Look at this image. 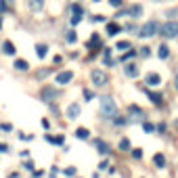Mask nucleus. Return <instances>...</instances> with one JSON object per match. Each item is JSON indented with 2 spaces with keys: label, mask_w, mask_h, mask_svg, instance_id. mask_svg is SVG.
Returning <instances> with one entry per match:
<instances>
[{
  "label": "nucleus",
  "mask_w": 178,
  "mask_h": 178,
  "mask_svg": "<svg viewBox=\"0 0 178 178\" xmlns=\"http://www.w3.org/2000/svg\"><path fill=\"white\" fill-rule=\"evenodd\" d=\"M161 38L166 40H172V38H178V21H168V23L159 25V32H157Z\"/></svg>",
  "instance_id": "obj_1"
},
{
  "label": "nucleus",
  "mask_w": 178,
  "mask_h": 178,
  "mask_svg": "<svg viewBox=\"0 0 178 178\" xmlns=\"http://www.w3.org/2000/svg\"><path fill=\"white\" fill-rule=\"evenodd\" d=\"M101 113H103L105 117H111V115L117 113V105H115V101L111 99V97H105V99L101 101Z\"/></svg>",
  "instance_id": "obj_2"
},
{
  "label": "nucleus",
  "mask_w": 178,
  "mask_h": 178,
  "mask_svg": "<svg viewBox=\"0 0 178 178\" xmlns=\"http://www.w3.org/2000/svg\"><path fill=\"white\" fill-rule=\"evenodd\" d=\"M159 32V23H157V21H147V23L141 27V38H151V36H155V34H157Z\"/></svg>",
  "instance_id": "obj_3"
},
{
  "label": "nucleus",
  "mask_w": 178,
  "mask_h": 178,
  "mask_svg": "<svg viewBox=\"0 0 178 178\" xmlns=\"http://www.w3.org/2000/svg\"><path fill=\"white\" fill-rule=\"evenodd\" d=\"M90 78H92V84H94L97 88H103V86H107V82H109V78H107V74H105L103 69H92Z\"/></svg>",
  "instance_id": "obj_4"
},
{
  "label": "nucleus",
  "mask_w": 178,
  "mask_h": 178,
  "mask_svg": "<svg viewBox=\"0 0 178 178\" xmlns=\"http://www.w3.org/2000/svg\"><path fill=\"white\" fill-rule=\"evenodd\" d=\"M80 113H82V109H80V105H78V103H71V105L67 107V111H65L67 120H76V117H80Z\"/></svg>",
  "instance_id": "obj_5"
},
{
  "label": "nucleus",
  "mask_w": 178,
  "mask_h": 178,
  "mask_svg": "<svg viewBox=\"0 0 178 178\" xmlns=\"http://www.w3.org/2000/svg\"><path fill=\"white\" fill-rule=\"evenodd\" d=\"M145 84H149V86H159V84H161V76L151 71V74L145 76Z\"/></svg>",
  "instance_id": "obj_6"
},
{
  "label": "nucleus",
  "mask_w": 178,
  "mask_h": 178,
  "mask_svg": "<svg viewBox=\"0 0 178 178\" xmlns=\"http://www.w3.org/2000/svg\"><path fill=\"white\" fill-rule=\"evenodd\" d=\"M74 80V71H61L57 76V84H69Z\"/></svg>",
  "instance_id": "obj_7"
},
{
  "label": "nucleus",
  "mask_w": 178,
  "mask_h": 178,
  "mask_svg": "<svg viewBox=\"0 0 178 178\" xmlns=\"http://www.w3.org/2000/svg\"><path fill=\"white\" fill-rule=\"evenodd\" d=\"M27 6H30V11L40 13V11L44 9V0H27Z\"/></svg>",
  "instance_id": "obj_8"
},
{
  "label": "nucleus",
  "mask_w": 178,
  "mask_h": 178,
  "mask_svg": "<svg viewBox=\"0 0 178 178\" xmlns=\"http://www.w3.org/2000/svg\"><path fill=\"white\" fill-rule=\"evenodd\" d=\"M124 74L128 76V78H136L138 76V67L134 63H130V65H126V69H124Z\"/></svg>",
  "instance_id": "obj_9"
},
{
  "label": "nucleus",
  "mask_w": 178,
  "mask_h": 178,
  "mask_svg": "<svg viewBox=\"0 0 178 178\" xmlns=\"http://www.w3.org/2000/svg\"><path fill=\"white\" fill-rule=\"evenodd\" d=\"M2 53H4V55H15V53H17V48H15V44L6 40V42L2 44Z\"/></svg>",
  "instance_id": "obj_10"
},
{
  "label": "nucleus",
  "mask_w": 178,
  "mask_h": 178,
  "mask_svg": "<svg viewBox=\"0 0 178 178\" xmlns=\"http://www.w3.org/2000/svg\"><path fill=\"white\" fill-rule=\"evenodd\" d=\"M15 69H19V71H27V69H30V63L23 61V59H17V61H15Z\"/></svg>",
  "instance_id": "obj_11"
},
{
  "label": "nucleus",
  "mask_w": 178,
  "mask_h": 178,
  "mask_svg": "<svg viewBox=\"0 0 178 178\" xmlns=\"http://www.w3.org/2000/svg\"><path fill=\"white\" fill-rule=\"evenodd\" d=\"M36 55L40 59H44V57L48 55V46H46V44H38V46H36Z\"/></svg>",
  "instance_id": "obj_12"
},
{
  "label": "nucleus",
  "mask_w": 178,
  "mask_h": 178,
  "mask_svg": "<svg viewBox=\"0 0 178 178\" xmlns=\"http://www.w3.org/2000/svg\"><path fill=\"white\" fill-rule=\"evenodd\" d=\"M157 57H159V59H168V57H170V48L166 46V44H161V46L157 48Z\"/></svg>",
  "instance_id": "obj_13"
},
{
  "label": "nucleus",
  "mask_w": 178,
  "mask_h": 178,
  "mask_svg": "<svg viewBox=\"0 0 178 178\" xmlns=\"http://www.w3.org/2000/svg\"><path fill=\"white\" fill-rule=\"evenodd\" d=\"M94 145H97V147L101 149L99 153H103V155H105V153H109V145H107L105 141H101V138H97V141H94Z\"/></svg>",
  "instance_id": "obj_14"
},
{
  "label": "nucleus",
  "mask_w": 178,
  "mask_h": 178,
  "mask_svg": "<svg viewBox=\"0 0 178 178\" xmlns=\"http://www.w3.org/2000/svg\"><path fill=\"white\" fill-rule=\"evenodd\" d=\"M130 15L134 17V19L141 17V15H143V6H141V4H132V6H130Z\"/></svg>",
  "instance_id": "obj_15"
},
{
  "label": "nucleus",
  "mask_w": 178,
  "mask_h": 178,
  "mask_svg": "<svg viewBox=\"0 0 178 178\" xmlns=\"http://www.w3.org/2000/svg\"><path fill=\"white\" fill-rule=\"evenodd\" d=\"M120 30H122V27H120L117 23H109V25H107V34H109V36H117Z\"/></svg>",
  "instance_id": "obj_16"
},
{
  "label": "nucleus",
  "mask_w": 178,
  "mask_h": 178,
  "mask_svg": "<svg viewBox=\"0 0 178 178\" xmlns=\"http://www.w3.org/2000/svg\"><path fill=\"white\" fill-rule=\"evenodd\" d=\"M80 19H82V9L80 6H74V17H71V23H80Z\"/></svg>",
  "instance_id": "obj_17"
},
{
  "label": "nucleus",
  "mask_w": 178,
  "mask_h": 178,
  "mask_svg": "<svg viewBox=\"0 0 178 178\" xmlns=\"http://www.w3.org/2000/svg\"><path fill=\"white\" fill-rule=\"evenodd\" d=\"M147 94H149V99H151V101H153V103H155V105H159V103H161V101H164V99H161V94H159V92H151V90H147Z\"/></svg>",
  "instance_id": "obj_18"
},
{
  "label": "nucleus",
  "mask_w": 178,
  "mask_h": 178,
  "mask_svg": "<svg viewBox=\"0 0 178 178\" xmlns=\"http://www.w3.org/2000/svg\"><path fill=\"white\" fill-rule=\"evenodd\" d=\"M76 136H78V138H82V141H86L88 136H90V132H88L86 128H78V130H76Z\"/></svg>",
  "instance_id": "obj_19"
},
{
  "label": "nucleus",
  "mask_w": 178,
  "mask_h": 178,
  "mask_svg": "<svg viewBox=\"0 0 178 178\" xmlns=\"http://www.w3.org/2000/svg\"><path fill=\"white\" fill-rule=\"evenodd\" d=\"M153 161H155V166H157V168H164V166H166V157H164V155H155Z\"/></svg>",
  "instance_id": "obj_20"
},
{
  "label": "nucleus",
  "mask_w": 178,
  "mask_h": 178,
  "mask_svg": "<svg viewBox=\"0 0 178 178\" xmlns=\"http://www.w3.org/2000/svg\"><path fill=\"white\" fill-rule=\"evenodd\" d=\"M120 149H122V151H128V149H130V141H128V138H122V141H120Z\"/></svg>",
  "instance_id": "obj_21"
},
{
  "label": "nucleus",
  "mask_w": 178,
  "mask_h": 178,
  "mask_svg": "<svg viewBox=\"0 0 178 178\" xmlns=\"http://www.w3.org/2000/svg\"><path fill=\"white\" fill-rule=\"evenodd\" d=\"M76 40H78V34H76V32H67V42H69V44H74Z\"/></svg>",
  "instance_id": "obj_22"
},
{
  "label": "nucleus",
  "mask_w": 178,
  "mask_h": 178,
  "mask_svg": "<svg viewBox=\"0 0 178 178\" xmlns=\"http://www.w3.org/2000/svg\"><path fill=\"white\" fill-rule=\"evenodd\" d=\"M50 143H55V145H63V136H46Z\"/></svg>",
  "instance_id": "obj_23"
},
{
  "label": "nucleus",
  "mask_w": 178,
  "mask_h": 178,
  "mask_svg": "<svg viewBox=\"0 0 178 178\" xmlns=\"http://www.w3.org/2000/svg\"><path fill=\"white\" fill-rule=\"evenodd\" d=\"M117 48H120V50H124V48H130V42H128V40H122V42H117Z\"/></svg>",
  "instance_id": "obj_24"
},
{
  "label": "nucleus",
  "mask_w": 178,
  "mask_h": 178,
  "mask_svg": "<svg viewBox=\"0 0 178 178\" xmlns=\"http://www.w3.org/2000/svg\"><path fill=\"white\" fill-rule=\"evenodd\" d=\"M109 4L113 6V9H120V6L124 4V0H109Z\"/></svg>",
  "instance_id": "obj_25"
},
{
  "label": "nucleus",
  "mask_w": 178,
  "mask_h": 178,
  "mask_svg": "<svg viewBox=\"0 0 178 178\" xmlns=\"http://www.w3.org/2000/svg\"><path fill=\"white\" fill-rule=\"evenodd\" d=\"M84 99H86V101H92V99H94L92 90H84Z\"/></svg>",
  "instance_id": "obj_26"
},
{
  "label": "nucleus",
  "mask_w": 178,
  "mask_h": 178,
  "mask_svg": "<svg viewBox=\"0 0 178 178\" xmlns=\"http://www.w3.org/2000/svg\"><path fill=\"white\" fill-rule=\"evenodd\" d=\"M141 55H143V57H149V55H151V48H147V46L141 48Z\"/></svg>",
  "instance_id": "obj_27"
},
{
  "label": "nucleus",
  "mask_w": 178,
  "mask_h": 178,
  "mask_svg": "<svg viewBox=\"0 0 178 178\" xmlns=\"http://www.w3.org/2000/svg\"><path fill=\"white\" fill-rule=\"evenodd\" d=\"M65 174H67V176H74V174H76V168H67V170H65Z\"/></svg>",
  "instance_id": "obj_28"
},
{
  "label": "nucleus",
  "mask_w": 178,
  "mask_h": 178,
  "mask_svg": "<svg viewBox=\"0 0 178 178\" xmlns=\"http://www.w3.org/2000/svg\"><path fill=\"white\" fill-rule=\"evenodd\" d=\"M132 155H134V157L138 159V157H141V155H143V153H141V149H134V151H132Z\"/></svg>",
  "instance_id": "obj_29"
},
{
  "label": "nucleus",
  "mask_w": 178,
  "mask_h": 178,
  "mask_svg": "<svg viewBox=\"0 0 178 178\" xmlns=\"http://www.w3.org/2000/svg\"><path fill=\"white\" fill-rule=\"evenodd\" d=\"M143 128H145L147 132H153V126H151V124H143Z\"/></svg>",
  "instance_id": "obj_30"
},
{
  "label": "nucleus",
  "mask_w": 178,
  "mask_h": 178,
  "mask_svg": "<svg viewBox=\"0 0 178 178\" xmlns=\"http://www.w3.org/2000/svg\"><path fill=\"white\" fill-rule=\"evenodd\" d=\"M176 88H178V78H176Z\"/></svg>",
  "instance_id": "obj_31"
},
{
  "label": "nucleus",
  "mask_w": 178,
  "mask_h": 178,
  "mask_svg": "<svg viewBox=\"0 0 178 178\" xmlns=\"http://www.w3.org/2000/svg\"><path fill=\"white\" fill-rule=\"evenodd\" d=\"M94 2H101V0H94Z\"/></svg>",
  "instance_id": "obj_32"
}]
</instances>
